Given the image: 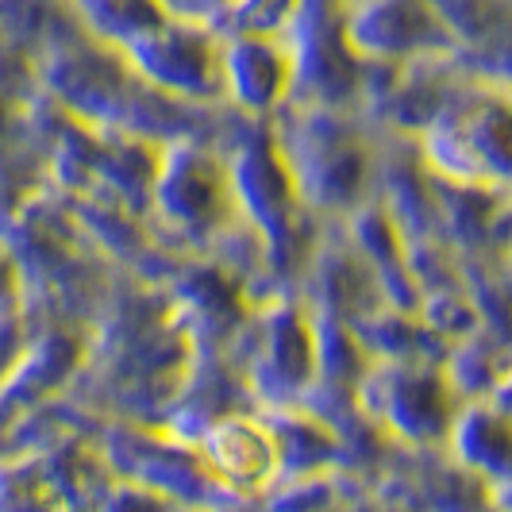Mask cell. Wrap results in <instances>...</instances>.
I'll return each mask as SVG.
<instances>
[{
	"mask_svg": "<svg viewBox=\"0 0 512 512\" xmlns=\"http://www.w3.org/2000/svg\"><path fill=\"white\" fill-rule=\"evenodd\" d=\"M201 459H205V474L212 482L255 489L274 478L282 447L270 436L266 424H255L251 416H228V420H216L205 428Z\"/></svg>",
	"mask_w": 512,
	"mask_h": 512,
	"instance_id": "3957f363",
	"label": "cell"
},
{
	"mask_svg": "<svg viewBox=\"0 0 512 512\" xmlns=\"http://www.w3.org/2000/svg\"><path fill=\"white\" fill-rule=\"evenodd\" d=\"M139 77L178 97H216L224 93L220 81V43L212 27L201 20H166L135 47L124 51Z\"/></svg>",
	"mask_w": 512,
	"mask_h": 512,
	"instance_id": "6da1fadb",
	"label": "cell"
},
{
	"mask_svg": "<svg viewBox=\"0 0 512 512\" xmlns=\"http://www.w3.org/2000/svg\"><path fill=\"white\" fill-rule=\"evenodd\" d=\"M74 12L93 39L120 54L170 20L158 0H74Z\"/></svg>",
	"mask_w": 512,
	"mask_h": 512,
	"instance_id": "5b68a950",
	"label": "cell"
},
{
	"mask_svg": "<svg viewBox=\"0 0 512 512\" xmlns=\"http://www.w3.org/2000/svg\"><path fill=\"white\" fill-rule=\"evenodd\" d=\"M343 39L355 54L374 58H409L451 47V35L428 0H355V12L343 20Z\"/></svg>",
	"mask_w": 512,
	"mask_h": 512,
	"instance_id": "7a4b0ae2",
	"label": "cell"
},
{
	"mask_svg": "<svg viewBox=\"0 0 512 512\" xmlns=\"http://www.w3.org/2000/svg\"><path fill=\"white\" fill-rule=\"evenodd\" d=\"M301 0H231L228 20L235 35H274L282 39Z\"/></svg>",
	"mask_w": 512,
	"mask_h": 512,
	"instance_id": "52a82bcc",
	"label": "cell"
},
{
	"mask_svg": "<svg viewBox=\"0 0 512 512\" xmlns=\"http://www.w3.org/2000/svg\"><path fill=\"white\" fill-rule=\"evenodd\" d=\"M220 81L247 112H266L293 81L285 43L274 35H231L220 43Z\"/></svg>",
	"mask_w": 512,
	"mask_h": 512,
	"instance_id": "277c9868",
	"label": "cell"
},
{
	"mask_svg": "<svg viewBox=\"0 0 512 512\" xmlns=\"http://www.w3.org/2000/svg\"><path fill=\"white\" fill-rule=\"evenodd\" d=\"M174 174V170H170ZM162 201H170V216L181 224H212L216 220V201H220V170L212 166V158H189L178 162L174 178H162Z\"/></svg>",
	"mask_w": 512,
	"mask_h": 512,
	"instance_id": "8992f818",
	"label": "cell"
}]
</instances>
